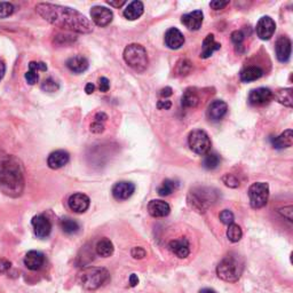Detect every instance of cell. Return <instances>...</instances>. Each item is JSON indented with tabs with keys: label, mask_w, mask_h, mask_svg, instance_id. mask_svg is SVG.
I'll return each mask as SVG.
<instances>
[{
	"label": "cell",
	"mask_w": 293,
	"mask_h": 293,
	"mask_svg": "<svg viewBox=\"0 0 293 293\" xmlns=\"http://www.w3.org/2000/svg\"><path fill=\"white\" fill-rule=\"evenodd\" d=\"M36 12L45 21L58 28L78 33H91L94 30L93 23L84 14L70 7L41 3L36 6Z\"/></svg>",
	"instance_id": "1"
},
{
	"label": "cell",
	"mask_w": 293,
	"mask_h": 293,
	"mask_svg": "<svg viewBox=\"0 0 293 293\" xmlns=\"http://www.w3.org/2000/svg\"><path fill=\"white\" fill-rule=\"evenodd\" d=\"M24 190V170L19 159L0 153V192L9 197L21 196Z\"/></svg>",
	"instance_id": "2"
},
{
	"label": "cell",
	"mask_w": 293,
	"mask_h": 293,
	"mask_svg": "<svg viewBox=\"0 0 293 293\" xmlns=\"http://www.w3.org/2000/svg\"><path fill=\"white\" fill-rule=\"evenodd\" d=\"M244 270V260L235 253H229L219 262L217 275L224 282L235 283L241 278Z\"/></svg>",
	"instance_id": "3"
},
{
	"label": "cell",
	"mask_w": 293,
	"mask_h": 293,
	"mask_svg": "<svg viewBox=\"0 0 293 293\" xmlns=\"http://www.w3.org/2000/svg\"><path fill=\"white\" fill-rule=\"evenodd\" d=\"M218 199V190L208 187H195L188 194V204L199 213L206 212Z\"/></svg>",
	"instance_id": "4"
},
{
	"label": "cell",
	"mask_w": 293,
	"mask_h": 293,
	"mask_svg": "<svg viewBox=\"0 0 293 293\" xmlns=\"http://www.w3.org/2000/svg\"><path fill=\"white\" fill-rule=\"evenodd\" d=\"M109 273L106 268L87 267L79 273L78 280L84 289L93 291L106 284L109 281Z\"/></svg>",
	"instance_id": "5"
},
{
	"label": "cell",
	"mask_w": 293,
	"mask_h": 293,
	"mask_svg": "<svg viewBox=\"0 0 293 293\" xmlns=\"http://www.w3.org/2000/svg\"><path fill=\"white\" fill-rule=\"evenodd\" d=\"M124 60L129 67L138 72H143L148 68L149 63L145 48L139 44H131L126 46L124 50Z\"/></svg>",
	"instance_id": "6"
},
{
	"label": "cell",
	"mask_w": 293,
	"mask_h": 293,
	"mask_svg": "<svg viewBox=\"0 0 293 293\" xmlns=\"http://www.w3.org/2000/svg\"><path fill=\"white\" fill-rule=\"evenodd\" d=\"M188 143L190 149L197 155H206L211 149V140L203 130H195L189 134Z\"/></svg>",
	"instance_id": "7"
},
{
	"label": "cell",
	"mask_w": 293,
	"mask_h": 293,
	"mask_svg": "<svg viewBox=\"0 0 293 293\" xmlns=\"http://www.w3.org/2000/svg\"><path fill=\"white\" fill-rule=\"evenodd\" d=\"M248 197L253 208H261L265 206L269 197V185L266 182H256L248 188Z\"/></svg>",
	"instance_id": "8"
},
{
	"label": "cell",
	"mask_w": 293,
	"mask_h": 293,
	"mask_svg": "<svg viewBox=\"0 0 293 293\" xmlns=\"http://www.w3.org/2000/svg\"><path fill=\"white\" fill-rule=\"evenodd\" d=\"M276 30V23L270 16H262L257 23V35L262 40H269Z\"/></svg>",
	"instance_id": "9"
},
{
	"label": "cell",
	"mask_w": 293,
	"mask_h": 293,
	"mask_svg": "<svg viewBox=\"0 0 293 293\" xmlns=\"http://www.w3.org/2000/svg\"><path fill=\"white\" fill-rule=\"evenodd\" d=\"M91 17L97 27H107L114 18V13L103 6H94L91 9Z\"/></svg>",
	"instance_id": "10"
},
{
	"label": "cell",
	"mask_w": 293,
	"mask_h": 293,
	"mask_svg": "<svg viewBox=\"0 0 293 293\" xmlns=\"http://www.w3.org/2000/svg\"><path fill=\"white\" fill-rule=\"evenodd\" d=\"M274 99V93L266 87H259L251 91L248 94V101L252 106H263L269 103Z\"/></svg>",
	"instance_id": "11"
},
{
	"label": "cell",
	"mask_w": 293,
	"mask_h": 293,
	"mask_svg": "<svg viewBox=\"0 0 293 293\" xmlns=\"http://www.w3.org/2000/svg\"><path fill=\"white\" fill-rule=\"evenodd\" d=\"M291 50H292V44L289 37L281 36L277 39L275 44V53L278 61L282 63L289 61L291 56Z\"/></svg>",
	"instance_id": "12"
},
{
	"label": "cell",
	"mask_w": 293,
	"mask_h": 293,
	"mask_svg": "<svg viewBox=\"0 0 293 293\" xmlns=\"http://www.w3.org/2000/svg\"><path fill=\"white\" fill-rule=\"evenodd\" d=\"M31 223L37 237L46 238L50 236L52 232V223L50 220H48V218L43 216V214H38V216L32 218Z\"/></svg>",
	"instance_id": "13"
},
{
	"label": "cell",
	"mask_w": 293,
	"mask_h": 293,
	"mask_svg": "<svg viewBox=\"0 0 293 293\" xmlns=\"http://www.w3.org/2000/svg\"><path fill=\"white\" fill-rule=\"evenodd\" d=\"M134 183L129 181L117 182L114 187H112V196H114L117 201H126V199H129L132 195L134 194Z\"/></svg>",
	"instance_id": "14"
},
{
	"label": "cell",
	"mask_w": 293,
	"mask_h": 293,
	"mask_svg": "<svg viewBox=\"0 0 293 293\" xmlns=\"http://www.w3.org/2000/svg\"><path fill=\"white\" fill-rule=\"evenodd\" d=\"M90 203L91 201H90L89 196H86L85 194H81V193L71 195V196L69 197V201H68L70 210L76 213L86 212L90 207Z\"/></svg>",
	"instance_id": "15"
},
{
	"label": "cell",
	"mask_w": 293,
	"mask_h": 293,
	"mask_svg": "<svg viewBox=\"0 0 293 293\" xmlns=\"http://www.w3.org/2000/svg\"><path fill=\"white\" fill-rule=\"evenodd\" d=\"M204 14L202 11H194L192 13L184 14L181 17V22L183 26L189 29V30L196 31L199 30L203 24Z\"/></svg>",
	"instance_id": "16"
},
{
	"label": "cell",
	"mask_w": 293,
	"mask_h": 293,
	"mask_svg": "<svg viewBox=\"0 0 293 293\" xmlns=\"http://www.w3.org/2000/svg\"><path fill=\"white\" fill-rule=\"evenodd\" d=\"M228 111V106L222 100H216L213 101L207 108V117L210 120L212 121H219L221 120L224 116H226Z\"/></svg>",
	"instance_id": "17"
},
{
	"label": "cell",
	"mask_w": 293,
	"mask_h": 293,
	"mask_svg": "<svg viewBox=\"0 0 293 293\" xmlns=\"http://www.w3.org/2000/svg\"><path fill=\"white\" fill-rule=\"evenodd\" d=\"M70 160V156L65 150H56L48 156L47 165L52 170H58L67 165Z\"/></svg>",
	"instance_id": "18"
},
{
	"label": "cell",
	"mask_w": 293,
	"mask_h": 293,
	"mask_svg": "<svg viewBox=\"0 0 293 293\" xmlns=\"http://www.w3.org/2000/svg\"><path fill=\"white\" fill-rule=\"evenodd\" d=\"M169 248L173 255H175L180 259L187 258L190 253V245L187 238L173 239V241L170 242Z\"/></svg>",
	"instance_id": "19"
},
{
	"label": "cell",
	"mask_w": 293,
	"mask_h": 293,
	"mask_svg": "<svg viewBox=\"0 0 293 293\" xmlns=\"http://www.w3.org/2000/svg\"><path fill=\"white\" fill-rule=\"evenodd\" d=\"M165 44L171 50H179L184 44V37L182 32L177 28H171L165 35Z\"/></svg>",
	"instance_id": "20"
},
{
	"label": "cell",
	"mask_w": 293,
	"mask_h": 293,
	"mask_svg": "<svg viewBox=\"0 0 293 293\" xmlns=\"http://www.w3.org/2000/svg\"><path fill=\"white\" fill-rule=\"evenodd\" d=\"M148 212L151 217L154 218H164L168 217L171 212L170 205L160 201V199H154V201L149 202L148 204Z\"/></svg>",
	"instance_id": "21"
},
{
	"label": "cell",
	"mask_w": 293,
	"mask_h": 293,
	"mask_svg": "<svg viewBox=\"0 0 293 293\" xmlns=\"http://www.w3.org/2000/svg\"><path fill=\"white\" fill-rule=\"evenodd\" d=\"M45 263V256L39 251H29L24 257V265L30 270H39Z\"/></svg>",
	"instance_id": "22"
},
{
	"label": "cell",
	"mask_w": 293,
	"mask_h": 293,
	"mask_svg": "<svg viewBox=\"0 0 293 293\" xmlns=\"http://www.w3.org/2000/svg\"><path fill=\"white\" fill-rule=\"evenodd\" d=\"M221 48V44L217 43L216 39H214V35L210 33L203 40L202 45V52H201V57L202 58H208L211 56L214 52L220 50Z\"/></svg>",
	"instance_id": "23"
},
{
	"label": "cell",
	"mask_w": 293,
	"mask_h": 293,
	"mask_svg": "<svg viewBox=\"0 0 293 293\" xmlns=\"http://www.w3.org/2000/svg\"><path fill=\"white\" fill-rule=\"evenodd\" d=\"M67 67L68 69L73 73H82L89 69V61H87V58L84 56L77 55L70 57L69 60L67 61Z\"/></svg>",
	"instance_id": "24"
},
{
	"label": "cell",
	"mask_w": 293,
	"mask_h": 293,
	"mask_svg": "<svg viewBox=\"0 0 293 293\" xmlns=\"http://www.w3.org/2000/svg\"><path fill=\"white\" fill-rule=\"evenodd\" d=\"M144 6L143 4L139 2V0H135V2H132L129 4V6L124 9V16L130 19V21H134V19H138L141 17V15L143 14Z\"/></svg>",
	"instance_id": "25"
},
{
	"label": "cell",
	"mask_w": 293,
	"mask_h": 293,
	"mask_svg": "<svg viewBox=\"0 0 293 293\" xmlns=\"http://www.w3.org/2000/svg\"><path fill=\"white\" fill-rule=\"evenodd\" d=\"M273 145L276 149H284V148H290L293 144V132L292 130H286L283 132V133L277 136V138L273 139Z\"/></svg>",
	"instance_id": "26"
},
{
	"label": "cell",
	"mask_w": 293,
	"mask_h": 293,
	"mask_svg": "<svg viewBox=\"0 0 293 293\" xmlns=\"http://www.w3.org/2000/svg\"><path fill=\"white\" fill-rule=\"evenodd\" d=\"M262 76H263V70L261 68L253 66V67H247L244 70H242L239 78H241V80L244 82H250L259 79V78H261Z\"/></svg>",
	"instance_id": "27"
},
{
	"label": "cell",
	"mask_w": 293,
	"mask_h": 293,
	"mask_svg": "<svg viewBox=\"0 0 293 293\" xmlns=\"http://www.w3.org/2000/svg\"><path fill=\"white\" fill-rule=\"evenodd\" d=\"M199 103V96L197 94V92L194 89H188L185 90L183 95L181 97V106L185 109L189 108H195Z\"/></svg>",
	"instance_id": "28"
},
{
	"label": "cell",
	"mask_w": 293,
	"mask_h": 293,
	"mask_svg": "<svg viewBox=\"0 0 293 293\" xmlns=\"http://www.w3.org/2000/svg\"><path fill=\"white\" fill-rule=\"evenodd\" d=\"M95 250L96 253L102 258H109L110 256H112V253H114V244L108 238H102L100 239L99 242H97L96 246H95Z\"/></svg>",
	"instance_id": "29"
},
{
	"label": "cell",
	"mask_w": 293,
	"mask_h": 293,
	"mask_svg": "<svg viewBox=\"0 0 293 293\" xmlns=\"http://www.w3.org/2000/svg\"><path fill=\"white\" fill-rule=\"evenodd\" d=\"M274 97L280 102L281 104L287 107V108H292L293 106V96H292V89H281L278 90Z\"/></svg>",
	"instance_id": "30"
},
{
	"label": "cell",
	"mask_w": 293,
	"mask_h": 293,
	"mask_svg": "<svg viewBox=\"0 0 293 293\" xmlns=\"http://www.w3.org/2000/svg\"><path fill=\"white\" fill-rule=\"evenodd\" d=\"M179 187V183L177 181H174V180H170V179H166L165 181L162 183V185L158 188V195L159 196H170L171 194L174 193L177 188Z\"/></svg>",
	"instance_id": "31"
},
{
	"label": "cell",
	"mask_w": 293,
	"mask_h": 293,
	"mask_svg": "<svg viewBox=\"0 0 293 293\" xmlns=\"http://www.w3.org/2000/svg\"><path fill=\"white\" fill-rule=\"evenodd\" d=\"M61 229L66 234H69V235H72V234H76L79 232V224L71 218H63L61 220Z\"/></svg>",
	"instance_id": "32"
},
{
	"label": "cell",
	"mask_w": 293,
	"mask_h": 293,
	"mask_svg": "<svg viewBox=\"0 0 293 293\" xmlns=\"http://www.w3.org/2000/svg\"><path fill=\"white\" fill-rule=\"evenodd\" d=\"M221 163V158L217 153H207L203 160V166L206 170H216Z\"/></svg>",
	"instance_id": "33"
},
{
	"label": "cell",
	"mask_w": 293,
	"mask_h": 293,
	"mask_svg": "<svg viewBox=\"0 0 293 293\" xmlns=\"http://www.w3.org/2000/svg\"><path fill=\"white\" fill-rule=\"evenodd\" d=\"M243 236V232L241 227L238 226L236 223H232L228 226L227 229V237L231 242L233 243H237L241 241V238Z\"/></svg>",
	"instance_id": "34"
},
{
	"label": "cell",
	"mask_w": 293,
	"mask_h": 293,
	"mask_svg": "<svg viewBox=\"0 0 293 293\" xmlns=\"http://www.w3.org/2000/svg\"><path fill=\"white\" fill-rule=\"evenodd\" d=\"M193 70V63L187 58H182L177 63V68H175V72L178 76H187Z\"/></svg>",
	"instance_id": "35"
},
{
	"label": "cell",
	"mask_w": 293,
	"mask_h": 293,
	"mask_svg": "<svg viewBox=\"0 0 293 293\" xmlns=\"http://www.w3.org/2000/svg\"><path fill=\"white\" fill-rule=\"evenodd\" d=\"M58 89H60V85H58V82L53 79V78H48V79L44 80L41 82V90L44 92L54 93V92H57Z\"/></svg>",
	"instance_id": "36"
},
{
	"label": "cell",
	"mask_w": 293,
	"mask_h": 293,
	"mask_svg": "<svg viewBox=\"0 0 293 293\" xmlns=\"http://www.w3.org/2000/svg\"><path fill=\"white\" fill-rule=\"evenodd\" d=\"M14 13V5L11 3H0V18L9 17Z\"/></svg>",
	"instance_id": "37"
},
{
	"label": "cell",
	"mask_w": 293,
	"mask_h": 293,
	"mask_svg": "<svg viewBox=\"0 0 293 293\" xmlns=\"http://www.w3.org/2000/svg\"><path fill=\"white\" fill-rule=\"evenodd\" d=\"M222 181H223L224 184L227 185V187H231V188L239 187V180L234 174L227 173L226 175H223Z\"/></svg>",
	"instance_id": "38"
},
{
	"label": "cell",
	"mask_w": 293,
	"mask_h": 293,
	"mask_svg": "<svg viewBox=\"0 0 293 293\" xmlns=\"http://www.w3.org/2000/svg\"><path fill=\"white\" fill-rule=\"evenodd\" d=\"M244 39H245V35H244V32L241 31V30L234 31L232 33V41L234 43V45L236 46V48L243 47Z\"/></svg>",
	"instance_id": "39"
},
{
	"label": "cell",
	"mask_w": 293,
	"mask_h": 293,
	"mask_svg": "<svg viewBox=\"0 0 293 293\" xmlns=\"http://www.w3.org/2000/svg\"><path fill=\"white\" fill-rule=\"evenodd\" d=\"M219 218H220V221L224 224H227V226L234 223V219H235L234 218V213L232 211H229V210H223V211L220 213Z\"/></svg>",
	"instance_id": "40"
},
{
	"label": "cell",
	"mask_w": 293,
	"mask_h": 293,
	"mask_svg": "<svg viewBox=\"0 0 293 293\" xmlns=\"http://www.w3.org/2000/svg\"><path fill=\"white\" fill-rule=\"evenodd\" d=\"M24 77H26V80L28 81L29 85H35L36 82L38 81V79H39L38 71L31 70V69H29V71L26 72V75H24Z\"/></svg>",
	"instance_id": "41"
},
{
	"label": "cell",
	"mask_w": 293,
	"mask_h": 293,
	"mask_svg": "<svg viewBox=\"0 0 293 293\" xmlns=\"http://www.w3.org/2000/svg\"><path fill=\"white\" fill-rule=\"evenodd\" d=\"M110 89V81L108 78H106V77H101L100 79H99V90L100 92L102 93H106V92H108Z\"/></svg>",
	"instance_id": "42"
},
{
	"label": "cell",
	"mask_w": 293,
	"mask_h": 293,
	"mask_svg": "<svg viewBox=\"0 0 293 293\" xmlns=\"http://www.w3.org/2000/svg\"><path fill=\"white\" fill-rule=\"evenodd\" d=\"M29 69L36 71H46L47 66L44 62H30L29 63Z\"/></svg>",
	"instance_id": "43"
},
{
	"label": "cell",
	"mask_w": 293,
	"mask_h": 293,
	"mask_svg": "<svg viewBox=\"0 0 293 293\" xmlns=\"http://www.w3.org/2000/svg\"><path fill=\"white\" fill-rule=\"evenodd\" d=\"M131 255H132V257H133L134 259H143V258L145 257L146 253H145V251H144V248L140 247V246H136V247L132 248Z\"/></svg>",
	"instance_id": "44"
},
{
	"label": "cell",
	"mask_w": 293,
	"mask_h": 293,
	"mask_svg": "<svg viewBox=\"0 0 293 293\" xmlns=\"http://www.w3.org/2000/svg\"><path fill=\"white\" fill-rule=\"evenodd\" d=\"M12 263L9 262L6 259L0 258V274H4V273H7L9 269H11Z\"/></svg>",
	"instance_id": "45"
},
{
	"label": "cell",
	"mask_w": 293,
	"mask_h": 293,
	"mask_svg": "<svg viewBox=\"0 0 293 293\" xmlns=\"http://www.w3.org/2000/svg\"><path fill=\"white\" fill-rule=\"evenodd\" d=\"M229 2H219V0H216V2H211L210 6H211L212 9L214 11H220V9H223L226 6H228Z\"/></svg>",
	"instance_id": "46"
},
{
	"label": "cell",
	"mask_w": 293,
	"mask_h": 293,
	"mask_svg": "<svg viewBox=\"0 0 293 293\" xmlns=\"http://www.w3.org/2000/svg\"><path fill=\"white\" fill-rule=\"evenodd\" d=\"M104 131V125L102 124V123H97V121H94L91 125V132H93V133H102V132Z\"/></svg>",
	"instance_id": "47"
},
{
	"label": "cell",
	"mask_w": 293,
	"mask_h": 293,
	"mask_svg": "<svg viewBox=\"0 0 293 293\" xmlns=\"http://www.w3.org/2000/svg\"><path fill=\"white\" fill-rule=\"evenodd\" d=\"M171 107H172V102H171L170 100H162V101H158V103H157V108L160 109V110H168L170 109Z\"/></svg>",
	"instance_id": "48"
},
{
	"label": "cell",
	"mask_w": 293,
	"mask_h": 293,
	"mask_svg": "<svg viewBox=\"0 0 293 293\" xmlns=\"http://www.w3.org/2000/svg\"><path fill=\"white\" fill-rule=\"evenodd\" d=\"M107 119H108V116H107L104 112H97L95 115V121H97V123L103 124V121H106Z\"/></svg>",
	"instance_id": "49"
},
{
	"label": "cell",
	"mask_w": 293,
	"mask_h": 293,
	"mask_svg": "<svg viewBox=\"0 0 293 293\" xmlns=\"http://www.w3.org/2000/svg\"><path fill=\"white\" fill-rule=\"evenodd\" d=\"M173 94V91L171 87H165V89H163L162 91L159 92V95L162 96V97H169Z\"/></svg>",
	"instance_id": "50"
},
{
	"label": "cell",
	"mask_w": 293,
	"mask_h": 293,
	"mask_svg": "<svg viewBox=\"0 0 293 293\" xmlns=\"http://www.w3.org/2000/svg\"><path fill=\"white\" fill-rule=\"evenodd\" d=\"M130 284H131V286H136V285L139 284V277H138V275L132 274L130 276Z\"/></svg>",
	"instance_id": "51"
},
{
	"label": "cell",
	"mask_w": 293,
	"mask_h": 293,
	"mask_svg": "<svg viewBox=\"0 0 293 293\" xmlns=\"http://www.w3.org/2000/svg\"><path fill=\"white\" fill-rule=\"evenodd\" d=\"M107 3H108L110 6L116 7V8H119V7L123 6V5L126 4L125 0H121V2H110V0H109V2H107Z\"/></svg>",
	"instance_id": "52"
},
{
	"label": "cell",
	"mask_w": 293,
	"mask_h": 293,
	"mask_svg": "<svg viewBox=\"0 0 293 293\" xmlns=\"http://www.w3.org/2000/svg\"><path fill=\"white\" fill-rule=\"evenodd\" d=\"M5 72H6V66H5V63L0 60V80L4 78Z\"/></svg>",
	"instance_id": "53"
},
{
	"label": "cell",
	"mask_w": 293,
	"mask_h": 293,
	"mask_svg": "<svg viewBox=\"0 0 293 293\" xmlns=\"http://www.w3.org/2000/svg\"><path fill=\"white\" fill-rule=\"evenodd\" d=\"M94 90H95V86L93 85L92 82H89V84L85 86V92L87 93V94H92V93L94 92Z\"/></svg>",
	"instance_id": "54"
},
{
	"label": "cell",
	"mask_w": 293,
	"mask_h": 293,
	"mask_svg": "<svg viewBox=\"0 0 293 293\" xmlns=\"http://www.w3.org/2000/svg\"><path fill=\"white\" fill-rule=\"evenodd\" d=\"M199 293H217L216 291H214L213 289H208V287H206V289H203L199 291Z\"/></svg>",
	"instance_id": "55"
}]
</instances>
